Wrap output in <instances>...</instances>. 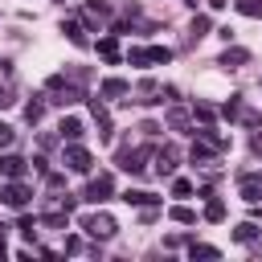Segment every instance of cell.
Wrapping results in <instances>:
<instances>
[{"mask_svg": "<svg viewBox=\"0 0 262 262\" xmlns=\"http://www.w3.org/2000/svg\"><path fill=\"white\" fill-rule=\"evenodd\" d=\"M0 196H4V205H12V209H25L33 192H29L20 180H12V184H4V188H0Z\"/></svg>", "mask_w": 262, "mask_h": 262, "instance_id": "3957f363", "label": "cell"}, {"mask_svg": "<svg viewBox=\"0 0 262 262\" xmlns=\"http://www.w3.org/2000/svg\"><path fill=\"white\" fill-rule=\"evenodd\" d=\"M192 258H217L213 246H192Z\"/></svg>", "mask_w": 262, "mask_h": 262, "instance_id": "7402d4cb", "label": "cell"}, {"mask_svg": "<svg viewBox=\"0 0 262 262\" xmlns=\"http://www.w3.org/2000/svg\"><path fill=\"white\" fill-rule=\"evenodd\" d=\"M0 176L20 180V176H25V160H20V156H0Z\"/></svg>", "mask_w": 262, "mask_h": 262, "instance_id": "52a82bcc", "label": "cell"}, {"mask_svg": "<svg viewBox=\"0 0 262 262\" xmlns=\"http://www.w3.org/2000/svg\"><path fill=\"white\" fill-rule=\"evenodd\" d=\"M57 131H61V139H70V143H74V139H82V123H78V119H61V127H57Z\"/></svg>", "mask_w": 262, "mask_h": 262, "instance_id": "9c48e42d", "label": "cell"}, {"mask_svg": "<svg viewBox=\"0 0 262 262\" xmlns=\"http://www.w3.org/2000/svg\"><path fill=\"white\" fill-rule=\"evenodd\" d=\"M205 217H209V221H225V205H221V201H209Z\"/></svg>", "mask_w": 262, "mask_h": 262, "instance_id": "5bb4252c", "label": "cell"}, {"mask_svg": "<svg viewBox=\"0 0 262 262\" xmlns=\"http://www.w3.org/2000/svg\"><path fill=\"white\" fill-rule=\"evenodd\" d=\"M254 237H258V225H250V221L237 225V242H254Z\"/></svg>", "mask_w": 262, "mask_h": 262, "instance_id": "9a60e30c", "label": "cell"}, {"mask_svg": "<svg viewBox=\"0 0 262 262\" xmlns=\"http://www.w3.org/2000/svg\"><path fill=\"white\" fill-rule=\"evenodd\" d=\"M8 102H12V94H8V90H0V111H4Z\"/></svg>", "mask_w": 262, "mask_h": 262, "instance_id": "4316f807", "label": "cell"}, {"mask_svg": "<svg viewBox=\"0 0 262 262\" xmlns=\"http://www.w3.org/2000/svg\"><path fill=\"white\" fill-rule=\"evenodd\" d=\"M205 160H213V151L209 147H192V164H205Z\"/></svg>", "mask_w": 262, "mask_h": 262, "instance_id": "44dd1931", "label": "cell"}, {"mask_svg": "<svg viewBox=\"0 0 262 262\" xmlns=\"http://www.w3.org/2000/svg\"><path fill=\"white\" fill-rule=\"evenodd\" d=\"M8 143H12V127H8V123H0V147H8Z\"/></svg>", "mask_w": 262, "mask_h": 262, "instance_id": "d4e9b609", "label": "cell"}, {"mask_svg": "<svg viewBox=\"0 0 262 262\" xmlns=\"http://www.w3.org/2000/svg\"><path fill=\"white\" fill-rule=\"evenodd\" d=\"M172 192H176V196H188V192H192V184H188V180H176V184H172Z\"/></svg>", "mask_w": 262, "mask_h": 262, "instance_id": "cb8c5ba5", "label": "cell"}, {"mask_svg": "<svg viewBox=\"0 0 262 262\" xmlns=\"http://www.w3.org/2000/svg\"><path fill=\"white\" fill-rule=\"evenodd\" d=\"M242 196H246L250 205L262 196V172H246V176H242Z\"/></svg>", "mask_w": 262, "mask_h": 262, "instance_id": "5b68a950", "label": "cell"}, {"mask_svg": "<svg viewBox=\"0 0 262 262\" xmlns=\"http://www.w3.org/2000/svg\"><path fill=\"white\" fill-rule=\"evenodd\" d=\"M205 33H209V16H196L192 20V37H205Z\"/></svg>", "mask_w": 262, "mask_h": 262, "instance_id": "ac0fdd59", "label": "cell"}, {"mask_svg": "<svg viewBox=\"0 0 262 262\" xmlns=\"http://www.w3.org/2000/svg\"><path fill=\"white\" fill-rule=\"evenodd\" d=\"M156 172H160V176H172V172H176V147H164V151L156 156Z\"/></svg>", "mask_w": 262, "mask_h": 262, "instance_id": "ba28073f", "label": "cell"}, {"mask_svg": "<svg viewBox=\"0 0 262 262\" xmlns=\"http://www.w3.org/2000/svg\"><path fill=\"white\" fill-rule=\"evenodd\" d=\"M254 151H258V156H262V135H254Z\"/></svg>", "mask_w": 262, "mask_h": 262, "instance_id": "83f0119b", "label": "cell"}, {"mask_svg": "<svg viewBox=\"0 0 262 262\" xmlns=\"http://www.w3.org/2000/svg\"><path fill=\"white\" fill-rule=\"evenodd\" d=\"M147 151H151V147H131V151H119V168L135 176V172L143 168V160H147Z\"/></svg>", "mask_w": 262, "mask_h": 262, "instance_id": "277c9868", "label": "cell"}, {"mask_svg": "<svg viewBox=\"0 0 262 262\" xmlns=\"http://www.w3.org/2000/svg\"><path fill=\"white\" fill-rule=\"evenodd\" d=\"M20 233L33 242V237H37V221H33V217H20Z\"/></svg>", "mask_w": 262, "mask_h": 262, "instance_id": "e0dca14e", "label": "cell"}, {"mask_svg": "<svg viewBox=\"0 0 262 262\" xmlns=\"http://www.w3.org/2000/svg\"><path fill=\"white\" fill-rule=\"evenodd\" d=\"M123 201H127V205H143V209H151V205H156V196H151V192H139V188H135V192L127 188V192H123Z\"/></svg>", "mask_w": 262, "mask_h": 262, "instance_id": "30bf717a", "label": "cell"}, {"mask_svg": "<svg viewBox=\"0 0 262 262\" xmlns=\"http://www.w3.org/2000/svg\"><path fill=\"white\" fill-rule=\"evenodd\" d=\"M237 12H246V16H262V0H237Z\"/></svg>", "mask_w": 262, "mask_h": 262, "instance_id": "4fadbf2b", "label": "cell"}, {"mask_svg": "<svg viewBox=\"0 0 262 262\" xmlns=\"http://www.w3.org/2000/svg\"><path fill=\"white\" fill-rule=\"evenodd\" d=\"M66 168H70V172H90V151L78 147V139L66 147Z\"/></svg>", "mask_w": 262, "mask_h": 262, "instance_id": "7a4b0ae2", "label": "cell"}, {"mask_svg": "<svg viewBox=\"0 0 262 262\" xmlns=\"http://www.w3.org/2000/svg\"><path fill=\"white\" fill-rule=\"evenodd\" d=\"M147 61H151V49H135L131 53V66H147Z\"/></svg>", "mask_w": 262, "mask_h": 262, "instance_id": "d6986e66", "label": "cell"}, {"mask_svg": "<svg viewBox=\"0 0 262 262\" xmlns=\"http://www.w3.org/2000/svg\"><path fill=\"white\" fill-rule=\"evenodd\" d=\"M172 217H176V221H184V225H192V221H196V213H192V209H184V205H180V209H172Z\"/></svg>", "mask_w": 262, "mask_h": 262, "instance_id": "2e32d148", "label": "cell"}, {"mask_svg": "<svg viewBox=\"0 0 262 262\" xmlns=\"http://www.w3.org/2000/svg\"><path fill=\"white\" fill-rule=\"evenodd\" d=\"M102 94H106V98H119V94H127V82H123V78H106V82H102Z\"/></svg>", "mask_w": 262, "mask_h": 262, "instance_id": "8fae6325", "label": "cell"}, {"mask_svg": "<svg viewBox=\"0 0 262 262\" xmlns=\"http://www.w3.org/2000/svg\"><path fill=\"white\" fill-rule=\"evenodd\" d=\"M192 115H196L201 123H209V119H213V106H205V102H196V106H192Z\"/></svg>", "mask_w": 262, "mask_h": 262, "instance_id": "ffe728a7", "label": "cell"}, {"mask_svg": "<svg viewBox=\"0 0 262 262\" xmlns=\"http://www.w3.org/2000/svg\"><path fill=\"white\" fill-rule=\"evenodd\" d=\"M168 123L180 131V127H184V111H168Z\"/></svg>", "mask_w": 262, "mask_h": 262, "instance_id": "603a6c76", "label": "cell"}, {"mask_svg": "<svg viewBox=\"0 0 262 262\" xmlns=\"http://www.w3.org/2000/svg\"><path fill=\"white\" fill-rule=\"evenodd\" d=\"M82 229H86L90 237H115V229H119V225H115L106 213H90V217L82 221Z\"/></svg>", "mask_w": 262, "mask_h": 262, "instance_id": "6da1fadb", "label": "cell"}, {"mask_svg": "<svg viewBox=\"0 0 262 262\" xmlns=\"http://www.w3.org/2000/svg\"><path fill=\"white\" fill-rule=\"evenodd\" d=\"M41 115H45V102H41V98H33V102L25 106V119H29V123H37Z\"/></svg>", "mask_w": 262, "mask_h": 262, "instance_id": "7c38bea8", "label": "cell"}, {"mask_svg": "<svg viewBox=\"0 0 262 262\" xmlns=\"http://www.w3.org/2000/svg\"><path fill=\"white\" fill-rule=\"evenodd\" d=\"M229 61H246V53H242V49H233V53H225V57H221V66H229Z\"/></svg>", "mask_w": 262, "mask_h": 262, "instance_id": "484cf974", "label": "cell"}, {"mask_svg": "<svg viewBox=\"0 0 262 262\" xmlns=\"http://www.w3.org/2000/svg\"><path fill=\"white\" fill-rule=\"evenodd\" d=\"M86 201H111V176H98V180H90V188H86Z\"/></svg>", "mask_w": 262, "mask_h": 262, "instance_id": "8992f818", "label": "cell"}]
</instances>
